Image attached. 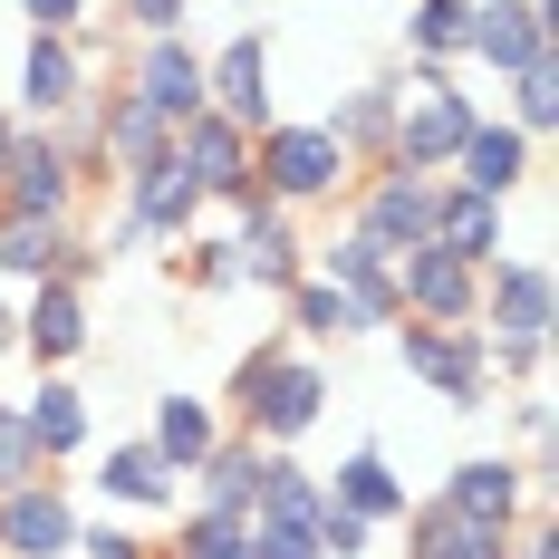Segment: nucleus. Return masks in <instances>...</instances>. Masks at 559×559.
I'll use <instances>...</instances> for the list:
<instances>
[{"instance_id":"obj_6","label":"nucleus","mask_w":559,"mask_h":559,"mask_svg":"<svg viewBox=\"0 0 559 559\" xmlns=\"http://www.w3.org/2000/svg\"><path fill=\"white\" fill-rule=\"evenodd\" d=\"M0 213L10 223H68L78 213V174L49 145V126H20L10 155H0Z\"/></svg>"},{"instance_id":"obj_18","label":"nucleus","mask_w":559,"mask_h":559,"mask_svg":"<svg viewBox=\"0 0 559 559\" xmlns=\"http://www.w3.org/2000/svg\"><path fill=\"white\" fill-rule=\"evenodd\" d=\"M20 347H29L39 367L87 357V289H78V280H29V289H20Z\"/></svg>"},{"instance_id":"obj_19","label":"nucleus","mask_w":559,"mask_h":559,"mask_svg":"<svg viewBox=\"0 0 559 559\" xmlns=\"http://www.w3.org/2000/svg\"><path fill=\"white\" fill-rule=\"evenodd\" d=\"M435 251H453V261H473V271H492L511 251V223L492 193H463V183H435V231H425Z\"/></svg>"},{"instance_id":"obj_3","label":"nucleus","mask_w":559,"mask_h":559,"mask_svg":"<svg viewBox=\"0 0 559 559\" xmlns=\"http://www.w3.org/2000/svg\"><path fill=\"white\" fill-rule=\"evenodd\" d=\"M251 183L271 193L280 213H309V203H329L337 183H357V165L337 155V135L319 116H271L251 135Z\"/></svg>"},{"instance_id":"obj_14","label":"nucleus","mask_w":559,"mask_h":559,"mask_svg":"<svg viewBox=\"0 0 559 559\" xmlns=\"http://www.w3.org/2000/svg\"><path fill=\"white\" fill-rule=\"evenodd\" d=\"M116 193H126V213L145 223V241H193V231H203V193L183 183L174 145H165V155H145V165H126V174H116Z\"/></svg>"},{"instance_id":"obj_21","label":"nucleus","mask_w":559,"mask_h":559,"mask_svg":"<svg viewBox=\"0 0 559 559\" xmlns=\"http://www.w3.org/2000/svg\"><path fill=\"white\" fill-rule=\"evenodd\" d=\"M395 531H405V559H511V531H483L444 502H405Z\"/></svg>"},{"instance_id":"obj_43","label":"nucleus","mask_w":559,"mask_h":559,"mask_svg":"<svg viewBox=\"0 0 559 559\" xmlns=\"http://www.w3.org/2000/svg\"><path fill=\"white\" fill-rule=\"evenodd\" d=\"M135 241H145V223H135V213H116V223L97 231V251H107V261H126V251H135Z\"/></svg>"},{"instance_id":"obj_31","label":"nucleus","mask_w":559,"mask_h":559,"mask_svg":"<svg viewBox=\"0 0 559 559\" xmlns=\"http://www.w3.org/2000/svg\"><path fill=\"white\" fill-rule=\"evenodd\" d=\"M463 20H473V0H405L395 39H405L415 68H453V58H463Z\"/></svg>"},{"instance_id":"obj_42","label":"nucleus","mask_w":559,"mask_h":559,"mask_svg":"<svg viewBox=\"0 0 559 559\" xmlns=\"http://www.w3.org/2000/svg\"><path fill=\"white\" fill-rule=\"evenodd\" d=\"M511 559H559V521H550V502H531V531L511 540Z\"/></svg>"},{"instance_id":"obj_39","label":"nucleus","mask_w":559,"mask_h":559,"mask_svg":"<svg viewBox=\"0 0 559 559\" xmlns=\"http://www.w3.org/2000/svg\"><path fill=\"white\" fill-rule=\"evenodd\" d=\"M511 435H521L531 453L550 444V395H540V386H521V395H511Z\"/></svg>"},{"instance_id":"obj_20","label":"nucleus","mask_w":559,"mask_h":559,"mask_svg":"<svg viewBox=\"0 0 559 559\" xmlns=\"http://www.w3.org/2000/svg\"><path fill=\"white\" fill-rule=\"evenodd\" d=\"M453 183H463V193L511 203V193L531 183V135L502 126V116H473V135H463V155H453Z\"/></svg>"},{"instance_id":"obj_7","label":"nucleus","mask_w":559,"mask_h":559,"mask_svg":"<svg viewBox=\"0 0 559 559\" xmlns=\"http://www.w3.org/2000/svg\"><path fill=\"white\" fill-rule=\"evenodd\" d=\"M463 58L492 68V78H521V68L559 58V20H550V10H531V0H473V20H463Z\"/></svg>"},{"instance_id":"obj_44","label":"nucleus","mask_w":559,"mask_h":559,"mask_svg":"<svg viewBox=\"0 0 559 559\" xmlns=\"http://www.w3.org/2000/svg\"><path fill=\"white\" fill-rule=\"evenodd\" d=\"M0 357H20V289H0Z\"/></svg>"},{"instance_id":"obj_46","label":"nucleus","mask_w":559,"mask_h":559,"mask_svg":"<svg viewBox=\"0 0 559 559\" xmlns=\"http://www.w3.org/2000/svg\"><path fill=\"white\" fill-rule=\"evenodd\" d=\"M531 10H550V0H531Z\"/></svg>"},{"instance_id":"obj_23","label":"nucleus","mask_w":559,"mask_h":559,"mask_svg":"<svg viewBox=\"0 0 559 559\" xmlns=\"http://www.w3.org/2000/svg\"><path fill=\"white\" fill-rule=\"evenodd\" d=\"M20 415H29V435H39V463H68V453L97 444V415H87V395L68 386L58 367H49L29 395H20Z\"/></svg>"},{"instance_id":"obj_28","label":"nucleus","mask_w":559,"mask_h":559,"mask_svg":"<svg viewBox=\"0 0 559 559\" xmlns=\"http://www.w3.org/2000/svg\"><path fill=\"white\" fill-rule=\"evenodd\" d=\"M68 223H10L0 213V289H29V280H58L68 271Z\"/></svg>"},{"instance_id":"obj_10","label":"nucleus","mask_w":559,"mask_h":559,"mask_svg":"<svg viewBox=\"0 0 559 559\" xmlns=\"http://www.w3.org/2000/svg\"><path fill=\"white\" fill-rule=\"evenodd\" d=\"M473 329L483 337H550V261H540V251H502V261L483 271Z\"/></svg>"},{"instance_id":"obj_30","label":"nucleus","mask_w":559,"mask_h":559,"mask_svg":"<svg viewBox=\"0 0 559 559\" xmlns=\"http://www.w3.org/2000/svg\"><path fill=\"white\" fill-rule=\"evenodd\" d=\"M280 309H289V337H299V347H329V337L347 347V337H367L357 299H347V289H329V280H299V289H289Z\"/></svg>"},{"instance_id":"obj_38","label":"nucleus","mask_w":559,"mask_h":559,"mask_svg":"<svg viewBox=\"0 0 559 559\" xmlns=\"http://www.w3.org/2000/svg\"><path fill=\"white\" fill-rule=\"evenodd\" d=\"M68 559H155V550H145L135 531H116V521H97V531H78V550H68Z\"/></svg>"},{"instance_id":"obj_4","label":"nucleus","mask_w":559,"mask_h":559,"mask_svg":"<svg viewBox=\"0 0 559 559\" xmlns=\"http://www.w3.org/2000/svg\"><path fill=\"white\" fill-rule=\"evenodd\" d=\"M395 357H405V377L415 386H435L453 415H483L492 405V347L483 329L463 319V329H435V319H395Z\"/></svg>"},{"instance_id":"obj_27","label":"nucleus","mask_w":559,"mask_h":559,"mask_svg":"<svg viewBox=\"0 0 559 559\" xmlns=\"http://www.w3.org/2000/svg\"><path fill=\"white\" fill-rule=\"evenodd\" d=\"M251 473H261V444L231 425L223 444H213L193 473H183V483H193V511H251Z\"/></svg>"},{"instance_id":"obj_32","label":"nucleus","mask_w":559,"mask_h":559,"mask_svg":"<svg viewBox=\"0 0 559 559\" xmlns=\"http://www.w3.org/2000/svg\"><path fill=\"white\" fill-rule=\"evenodd\" d=\"M502 126H521L531 145L559 126V58H540V68H521V78H511V116H502Z\"/></svg>"},{"instance_id":"obj_36","label":"nucleus","mask_w":559,"mask_h":559,"mask_svg":"<svg viewBox=\"0 0 559 559\" xmlns=\"http://www.w3.org/2000/svg\"><path fill=\"white\" fill-rule=\"evenodd\" d=\"M309 531H319V559H367L377 550V521H357V511L329 502V492H319V521H309Z\"/></svg>"},{"instance_id":"obj_15","label":"nucleus","mask_w":559,"mask_h":559,"mask_svg":"<svg viewBox=\"0 0 559 559\" xmlns=\"http://www.w3.org/2000/svg\"><path fill=\"white\" fill-rule=\"evenodd\" d=\"M347 231H367V241H377V251H415V241H425V231H435V183H425V174H367V193H357V223Z\"/></svg>"},{"instance_id":"obj_22","label":"nucleus","mask_w":559,"mask_h":559,"mask_svg":"<svg viewBox=\"0 0 559 559\" xmlns=\"http://www.w3.org/2000/svg\"><path fill=\"white\" fill-rule=\"evenodd\" d=\"M145 444L165 453V473L183 483L203 453L223 444V415H213V395H193V386H174V395H155V425H145Z\"/></svg>"},{"instance_id":"obj_29","label":"nucleus","mask_w":559,"mask_h":559,"mask_svg":"<svg viewBox=\"0 0 559 559\" xmlns=\"http://www.w3.org/2000/svg\"><path fill=\"white\" fill-rule=\"evenodd\" d=\"M87 116H97V145H107V165H116V174H126V165H145V155H165V145H174V126H155V116L135 107L126 87H116V97H87Z\"/></svg>"},{"instance_id":"obj_11","label":"nucleus","mask_w":559,"mask_h":559,"mask_svg":"<svg viewBox=\"0 0 559 559\" xmlns=\"http://www.w3.org/2000/svg\"><path fill=\"white\" fill-rule=\"evenodd\" d=\"M78 502H68V483H20V492H0V559H68L78 550Z\"/></svg>"},{"instance_id":"obj_8","label":"nucleus","mask_w":559,"mask_h":559,"mask_svg":"<svg viewBox=\"0 0 559 559\" xmlns=\"http://www.w3.org/2000/svg\"><path fill=\"white\" fill-rule=\"evenodd\" d=\"M203 107L231 116L241 135H261V126L280 116V97H271V29H231L223 49L203 58Z\"/></svg>"},{"instance_id":"obj_12","label":"nucleus","mask_w":559,"mask_h":559,"mask_svg":"<svg viewBox=\"0 0 559 559\" xmlns=\"http://www.w3.org/2000/svg\"><path fill=\"white\" fill-rule=\"evenodd\" d=\"M174 165H183V183L203 193V203H231V193H251V135L231 126V116H183L174 126Z\"/></svg>"},{"instance_id":"obj_26","label":"nucleus","mask_w":559,"mask_h":559,"mask_svg":"<svg viewBox=\"0 0 559 559\" xmlns=\"http://www.w3.org/2000/svg\"><path fill=\"white\" fill-rule=\"evenodd\" d=\"M87 483H97L116 511H165V502H174V473H165V453L145 444V435H135V444H107Z\"/></svg>"},{"instance_id":"obj_24","label":"nucleus","mask_w":559,"mask_h":559,"mask_svg":"<svg viewBox=\"0 0 559 559\" xmlns=\"http://www.w3.org/2000/svg\"><path fill=\"white\" fill-rule=\"evenodd\" d=\"M319 126L337 135V155H347V165L386 155V135H395V78H357V87H347V97H337Z\"/></svg>"},{"instance_id":"obj_13","label":"nucleus","mask_w":559,"mask_h":559,"mask_svg":"<svg viewBox=\"0 0 559 559\" xmlns=\"http://www.w3.org/2000/svg\"><path fill=\"white\" fill-rule=\"evenodd\" d=\"M395 299H405V319L463 329V319H473V299H483V271H473V261H453V251H435V241H415V251H395Z\"/></svg>"},{"instance_id":"obj_35","label":"nucleus","mask_w":559,"mask_h":559,"mask_svg":"<svg viewBox=\"0 0 559 559\" xmlns=\"http://www.w3.org/2000/svg\"><path fill=\"white\" fill-rule=\"evenodd\" d=\"M49 463H39V435H29V415H20V395H0V492H20V483H39Z\"/></svg>"},{"instance_id":"obj_37","label":"nucleus","mask_w":559,"mask_h":559,"mask_svg":"<svg viewBox=\"0 0 559 559\" xmlns=\"http://www.w3.org/2000/svg\"><path fill=\"white\" fill-rule=\"evenodd\" d=\"M483 347H492V377H521V386L550 367V337H483Z\"/></svg>"},{"instance_id":"obj_40","label":"nucleus","mask_w":559,"mask_h":559,"mask_svg":"<svg viewBox=\"0 0 559 559\" xmlns=\"http://www.w3.org/2000/svg\"><path fill=\"white\" fill-rule=\"evenodd\" d=\"M20 29H87V0H10Z\"/></svg>"},{"instance_id":"obj_16","label":"nucleus","mask_w":559,"mask_h":559,"mask_svg":"<svg viewBox=\"0 0 559 559\" xmlns=\"http://www.w3.org/2000/svg\"><path fill=\"white\" fill-rule=\"evenodd\" d=\"M309 280L347 289L367 329H395V319H405V299H395V261L367 241V231H337V241H319V271H309Z\"/></svg>"},{"instance_id":"obj_17","label":"nucleus","mask_w":559,"mask_h":559,"mask_svg":"<svg viewBox=\"0 0 559 559\" xmlns=\"http://www.w3.org/2000/svg\"><path fill=\"white\" fill-rule=\"evenodd\" d=\"M444 511H463V521H483V531H511L521 511H531V473L511 463V453H463L444 473V492H435Z\"/></svg>"},{"instance_id":"obj_5","label":"nucleus","mask_w":559,"mask_h":559,"mask_svg":"<svg viewBox=\"0 0 559 559\" xmlns=\"http://www.w3.org/2000/svg\"><path fill=\"white\" fill-rule=\"evenodd\" d=\"M10 116L20 126H58L68 107H87V49L68 39V29H29L20 39V58H10Z\"/></svg>"},{"instance_id":"obj_45","label":"nucleus","mask_w":559,"mask_h":559,"mask_svg":"<svg viewBox=\"0 0 559 559\" xmlns=\"http://www.w3.org/2000/svg\"><path fill=\"white\" fill-rule=\"evenodd\" d=\"M10 135H20V116H10V107H0V155H10Z\"/></svg>"},{"instance_id":"obj_25","label":"nucleus","mask_w":559,"mask_h":559,"mask_svg":"<svg viewBox=\"0 0 559 559\" xmlns=\"http://www.w3.org/2000/svg\"><path fill=\"white\" fill-rule=\"evenodd\" d=\"M319 492H329V502H347L357 521H377V531H386V521H405V502H415V492L395 483V463H386L377 444H357V453H347V463L329 473V483H319Z\"/></svg>"},{"instance_id":"obj_33","label":"nucleus","mask_w":559,"mask_h":559,"mask_svg":"<svg viewBox=\"0 0 559 559\" xmlns=\"http://www.w3.org/2000/svg\"><path fill=\"white\" fill-rule=\"evenodd\" d=\"M174 271L193 289H241V251H231V231H193V241H174Z\"/></svg>"},{"instance_id":"obj_1","label":"nucleus","mask_w":559,"mask_h":559,"mask_svg":"<svg viewBox=\"0 0 559 559\" xmlns=\"http://www.w3.org/2000/svg\"><path fill=\"white\" fill-rule=\"evenodd\" d=\"M231 405H241V435H251V444L289 453L319 415H329V367H319L299 337H261V347L231 367Z\"/></svg>"},{"instance_id":"obj_9","label":"nucleus","mask_w":559,"mask_h":559,"mask_svg":"<svg viewBox=\"0 0 559 559\" xmlns=\"http://www.w3.org/2000/svg\"><path fill=\"white\" fill-rule=\"evenodd\" d=\"M126 97L155 116V126H183V116H203V49H193L183 29H165V39H135Z\"/></svg>"},{"instance_id":"obj_41","label":"nucleus","mask_w":559,"mask_h":559,"mask_svg":"<svg viewBox=\"0 0 559 559\" xmlns=\"http://www.w3.org/2000/svg\"><path fill=\"white\" fill-rule=\"evenodd\" d=\"M183 10H193V0H126L135 39H165V29H183Z\"/></svg>"},{"instance_id":"obj_34","label":"nucleus","mask_w":559,"mask_h":559,"mask_svg":"<svg viewBox=\"0 0 559 559\" xmlns=\"http://www.w3.org/2000/svg\"><path fill=\"white\" fill-rule=\"evenodd\" d=\"M174 559H251L241 511H193V521H183V540H174Z\"/></svg>"},{"instance_id":"obj_2","label":"nucleus","mask_w":559,"mask_h":559,"mask_svg":"<svg viewBox=\"0 0 559 559\" xmlns=\"http://www.w3.org/2000/svg\"><path fill=\"white\" fill-rule=\"evenodd\" d=\"M473 116H483V107L463 97V78H453V68H415V58H405L386 165H395V174H425V183H444L453 155H463V135H473Z\"/></svg>"}]
</instances>
